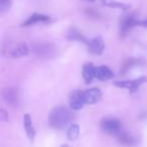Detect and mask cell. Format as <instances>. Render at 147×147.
<instances>
[{
  "label": "cell",
  "instance_id": "6da1fadb",
  "mask_svg": "<svg viewBox=\"0 0 147 147\" xmlns=\"http://www.w3.org/2000/svg\"><path fill=\"white\" fill-rule=\"evenodd\" d=\"M73 119L74 114L69 108L65 106H57L53 108L49 113V122L53 128L61 130V129H65Z\"/></svg>",
  "mask_w": 147,
  "mask_h": 147
},
{
  "label": "cell",
  "instance_id": "7a4b0ae2",
  "mask_svg": "<svg viewBox=\"0 0 147 147\" xmlns=\"http://www.w3.org/2000/svg\"><path fill=\"white\" fill-rule=\"evenodd\" d=\"M3 55L10 57L12 59H18L28 55L29 47L25 42H8L3 45Z\"/></svg>",
  "mask_w": 147,
  "mask_h": 147
},
{
  "label": "cell",
  "instance_id": "3957f363",
  "mask_svg": "<svg viewBox=\"0 0 147 147\" xmlns=\"http://www.w3.org/2000/svg\"><path fill=\"white\" fill-rule=\"evenodd\" d=\"M100 127L104 132L110 135H118L122 129V123L115 117H106L100 122Z\"/></svg>",
  "mask_w": 147,
  "mask_h": 147
},
{
  "label": "cell",
  "instance_id": "277c9868",
  "mask_svg": "<svg viewBox=\"0 0 147 147\" xmlns=\"http://www.w3.org/2000/svg\"><path fill=\"white\" fill-rule=\"evenodd\" d=\"M32 51L39 59H51L57 53L55 47L49 42L34 43L32 45Z\"/></svg>",
  "mask_w": 147,
  "mask_h": 147
},
{
  "label": "cell",
  "instance_id": "5b68a950",
  "mask_svg": "<svg viewBox=\"0 0 147 147\" xmlns=\"http://www.w3.org/2000/svg\"><path fill=\"white\" fill-rule=\"evenodd\" d=\"M147 82V77H139L134 80H127V81H116L114 82V85L118 88L126 89V90L130 91L131 93H134L142 86L143 84Z\"/></svg>",
  "mask_w": 147,
  "mask_h": 147
},
{
  "label": "cell",
  "instance_id": "8992f818",
  "mask_svg": "<svg viewBox=\"0 0 147 147\" xmlns=\"http://www.w3.org/2000/svg\"><path fill=\"white\" fill-rule=\"evenodd\" d=\"M137 24H138V19H136L134 14L124 15L120 19V36L125 37L129 33V31Z\"/></svg>",
  "mask_w": 147,
  "mask_h": 147
},
{
  "label": "cell",
  "instance_id": "52a82bcc",
  "mask_svg": "<svg viewBox=\"0 0 147 147\" xmlns=\"http://www.w3.org/2000/svg\"><path fill=\"white\" fill-rule=\"evenodd\" d=\"M82 99L84 104H95L102 99V92L98 88H92L82 91Z\"/></svg>",
  "mask_w": 147,
  "mask_h": 147
},
{
  "label": "cell",
  "instance_id": "ba28073f",
  "mask_svg": "<svg viewBox=\"0 0 147 147\" xmlns=\"http://www.w3.org/2000/svg\"><path fill=\"white\" fill-rule=\"evenodd\" d=\"M87 47H88V49L91 53L100 55H102L105 49V43L102 37L97 36L92 39H89L88 43H87Z\"/></svg>",
  "mask_w": 147,
  "mask_h": 147
},
{
  "label": "cell",
  "instance_id": "9c48e42d",
  "mask_svg": "<svg viewBox=\"0 0 147 147\" xmlns=\"http://www.w3.org/2000/svg\"><path fill=\"white\" fill-rule=\"evenodd\" d=\"M69 107L73 110H80L84 107V102L82 99V90H76L69 94Z\"/></svg>",
  "mask_w": 147,
  "mask_h": 147
},
{
  "label": "cell",
  "instance_id": "30bf717a",
  "mask_svg": "<svg viewBox=\"0 0 147 147\" xmlns=\"http://www.w3.org/2000/svg\"><path fill=\"white\" fill-rule=\"evenodd\" d=\"M2 98L7 104L16 106L18 103V90L15 88H6L2 91Z\"/></svg>",
  "mask_w": 147,
  "mask_h": 147
},
{
  "label": "cell",
  "instance_id": "8fae6325",
  "mask_svg": "<svg viewBox=\"0 0 147 147\" xmlns=\"http://www.w3.org/2000/svg\"><path fill=\"white\" fill-rule=\"evenodd\" d=\"M51 21V16L45 14H40V13H33L31 14L28 18L25 21L21 23V26H30V25H34L39 22H49Z\"/></svg>",
  "mask_w": 147,
  "mask_h": 147
},
{
  "label": "cell",
  "instance_id": "7c38bea8",
  "mask_svg": "<svg viewBox=\"0 0 147 147\" xmlns=\"http://www.w3.org/2000/svg\"><path fill=\"white\" fill-rule=\"evenodd\" d=\"M23 127H24V131L26 133L28 139L31 142H33L35 134H36V131L34 129V126L32 124V119H31L29 114L23 115Z\"/></svg>",
  "mask_w": 147,
  "mask_h": 147
},
{
  "label": "cell",
  "instance_id": "4fadbf2b",
  "mask_svg": "<svg viewBox=\"0 0 147 147\" xmlns=\"http://www.w3.org/2000/svg\"><path fill=\"white\" fill-rule=\"evenodd\" d=\"M113 71L110 67H106V65H101V67H97L95 69V78L98 79L100 81H108L113 78Z\"/></svg>",
  "mask_w": 147,
  "mask_h": 147
},
{
  "label": "cell",
  "instance_id": "5bb4252c",
  "mask_svg": "<svg viewBox=\"0 0 147 147\" xmlns=\"http://www.w3.org/2000/svg\"><path fill=\"white\" fill-rule=\"evenodd\" d=\"M95 69H96V67H94L92 63H87L83 65L82 75L86 84H90L95 79Z\"/></svg>",
  "mask_w": 147,
  "mask_h": 147
},
{
  "label": "cell",
  "instance_id": "9a60e30c",
  "mask_svg": "<svg viewBox=\"0 0 147 147\" xmlns=\"http://www.w3.org/2000/svg\"><path fill=\"white\" fill-rule=\"evenodd\" d=\"M117 139H118L119 143L124 145V146H132L137 143V139L134 136H132L127 132H124V131H121L117 135Z\"/></svg>",
  "mask_w": 147,
  "mask_h": 147
},
{
  "label": "cell",
  "instance_id": "2e32d148",
  "mask_svg": "<svg viewBox=\"0 0 147 147\" xmlns=\"http://www.w3.org/2000/svg\"><path fill=\"white\" fill-rule=\"evenodd\" d=\"M145 63V61H143L142 59L140 57H129L127 59L126 61L123 63L122 65V67H121V73H127L129 69H131L132 67H136V65H143Z\"/></svg>",
  "mask_w": 147,
  "mask_h": 147
},
{
  "label": "cell",
  "instance_id": "e0dca14e",
  "mask_svg": "<svg viewBox=\"0 0 147 147\" xmlns=\"http://www.w3.org/2000/svg\"><path fill=\"white\" fill-rule=\"evenodd\" d=\"M67 39L69 40H76V41H80V42H84V43H88V39L86 38L84 34H83L81 31H79L76 27H71L67 32Z\"/></svg>",
  "mask_w": 147,
  "mask_h": 147
},
{
  "label": "cell",
  "instance_id": "ac0fdd59",
  "mask_svg": "<svg viewBox=\"0 0 147 147\" xmlns=\"http://www.w3.org/2000/svg\"><path fill=\"white\" fill-rule=\"evenodd\" d=\"M67 138L69 140H76L77 138L79 137L80 135V127H79L78 124H73L69 127L67 129Z\"/></svg>",
  "mask_w": 147,
  "mask_h": 147
},
{
  "label": "cell",
  "instance_id": "d6986e66",
  "mask_svg": "<svg viewBox=\"0 0 147 147\" xmlns=\"http://www.w3.org/2000/svg\"><path fill=\"white\" fill-rule=\"evenodd\" d=\"M105 5L109 7H113V8H118V9H129L130 8V5L129 4H124V3H120V2H116V1H110V2H106Z\"/></svg>",
  "mask_w": 147,
  "mask_h": 147
},
{
  "label": "cell",
  "instance_id": "ffe728a7",
  "mask_svg": "<svg viewBox=\"0 0 147 147\" xmlns=\"http://www.w3.org/2000/svg\"><path fill=\"white\" fill-rule=\"evenodd\" d=\"M12 6V0H0V11L4 13L8 11Z\"/></svg>",
  "mask_w": 147,
  "mask_h": 147
},
{
  "label": "cell",
  "instance_id": "44dd1931",
  "mask_svg": "<svg viewBox=\"0 0 147 147\" xmlns=\"http://www.w3.org/2000/svg\"><path fill=\"white\" fill-rule=\"evenodd\" d=\"M0 119H1L2 122H7L9 120L8 113L5 111L4 108H1V110H0Z\"/></svg>",
  "mask_w": 147,
  "mask_h": 147
},
{
  "label": "cell",
  "instance_id": "7402d4cb",
  "mask_svg": "<svg viewBox=\"0 0 147 147\" xmlns=\"http://www.w3.org/2000/svg\"><path fill=\"white\" fill-rule=\"evenodd\" d=\"M138 26H142V27H147V18L143 19V20H138Z\"/></svg>",
  "mask_w": 147,
  "mask_h": 147
},
{
  "label": "cell",
  "instance_id": "603a6c76",
  "mask_svg": "<svg viewBox=\"0 0 147 147\" xmlns=\"http://www.w3.org/2000/svg\"><path fill=\"white\" fill-rule=\"evenodd\" d=\"M61 147H69V145H67V144H63Z\"/></svg>",
  "mask_w": 147,
  "mask_h": 147
},
{
  "label": "cell",
  "instance_id": "cb8c5ba5",
  "mask_svg": "<svg viewBox=\"0 0 147 147\" xmlns=\"http://www.w3.org/2000/svg\"><path fill=\"white\" fill-rule=\"evenodd\" d=\"M91 1H93V0H91Z\"/></svg>",
  "mask_w": 147,
  "mask_h": 147
}]
</instances>
